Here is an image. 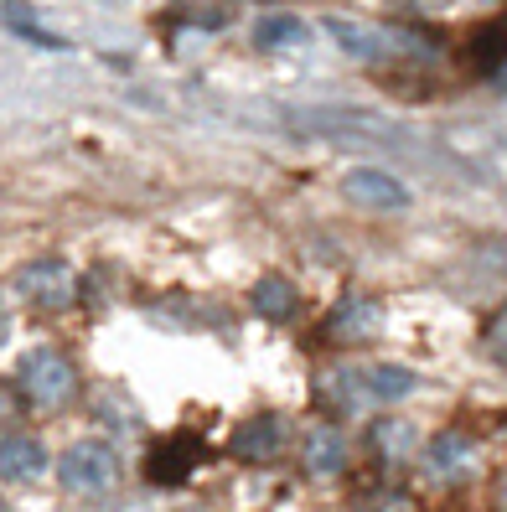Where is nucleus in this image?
<instances>
[{"label": "nucleus", "instance_id": "1", "mask_svg": "<svg viewBox=\"0 0 507 512\" xmlns=\"http://www.w3.org/2000/svg\"><path fill=\"white\" fill-rule=\"evenodd\" d=\"M16 383H21V394L32 399L37 409H57V404H68V394H73V363L57 347H32L16 363Z\"/></svg>", "mask_w": 507, "mask_h": 512}, {"label": "nucleus", "instance_id": "2", "mask_svg": "<svg viewBox=\"0 0 507 512\" xmlns=\"http://www.w3.org/2000/svg\"><path fill=\"white\" fill-rule=\"evenodd\" d=\"M57 476H63L68 492H109L114 476H119V461H114V445L109 440H78L63 450V461H57Z\"/></svg>", "mask_w": 507, "mask_h": 512}, {"label": "nucleus", "instance_id": "3", "mask_svg": "<svg viewBox=\"0 0 507 512\" xmlns=\"http://www.w3.org/2000/svg\"><path fill=\"white\" fill-rule=\"evenodd\" d=\"M11 285H16V295L26 300V306H37V311H68L73 295H78V275H73L63 259H32V264H21Z\"/></svg>", "mask_w": 507, "mask_h": 512}, {"label": "nucleus", "instance_id": "4", "mask_svg": "<svg viewBox=\"0 0 507 512\" xmlns=\"http://www.w3.org/2000/svg\"><path fill=\"white\" fill-rule=\"evenodd\" d=\"M207 461V445L187 430H176V435H161L151 445V456H145V476L156 481V487H182V481Z\"/></svg>", "mask_w": 507, "mask_h": 512}, {"label": "nucleus", "instance_id": "5", "mask_svg": "<svg viewBox=\"0 0 507 512\" xmlns=\"http://www.w3.org/2000/svg\"><path fill=\"white\" fill-rule=\"evenodd\" d=\"M321 32L332 37L347 57H357V63H383V57H394L399 42L394 32H383V26H368V21H352V16H326Z\"/></svg>", "mask_w": 507, "mask_h": 512}, {"label": "nucleus", "instance_id": "6", "mask_svg": "<svg viewBox=\"0 0 507 512\" xmlns=\"http://www.w3.org/2000/svg\"><path fill=\"white\" fill-rule=\"evenodd\" d=\"M342 197L357 202V207H368V213H399V207H409V187L399 182V176L373 171V166L352 171L342 182Z\"/></svg>", "mask_w": 507, "mask_h": 512}, {"label": "nucleus", "instance_id": "7", "mask_svg": "<svg viewBox=\"0 0 507 512\" xmlns=\"http://www.w3.org/2000/svg\"><path fill=\"white\" fill-rule=\"evenodd\" d=\"M290 440V425L280 414H254L233 430V456L238 461H275Z\"/></svg>", "mask_w": 507, "mask_h": 512}, {"label": "nucleus", "instance_id": "8", "mask_svg": "<svg viewBox=\"0 0 507 512\" xmlns=\"http://www.w3.org/2000/svg\"><path fill=\"white\" fill-rule=\"evenodd\" d=\"M47 471V445L37 435H0V481H37Z\"/></svg>", "mask_w": 507, "mask_h": 512}, {"label": "nucleus", "instance_id": "9", "mask_svg": "<svg viewBox=\"0 0 507 512\" xmlns=\"http://www.w3.org/2000/svg\"><path fill=\"white\" fill-rule=\"evenodd\" d=\"M378 326H383V306H378L373 295H342V306L326 316V331H332V337H342V342L373 337Z\"/></svg>", "mask_w": 507, "mask_h": 512}, {"label": "nucleus", "instance_id": "10", "mask_svg": "<svg viewBox=\"0 0 507 512\" xmlns=\"http://www.w3.org/2000/svg\"><path fill=\"white\" fill-rule=\"evenodd\" d=\"M311 37V26L301 16H290V11H264L254 21V47L259 52H285V47H301Z\"/></svg>", "mask_w": 507, "mask_h": 512}, {"label": "nucleus", "instance_id": "11", "mask_svg": "<svg viewBox=\"0 0 507 512\" xmlns=\"http://www.w3.org/2000/svg\"><path fill=\"white\" fill-rule=\"evenodd\" d=\"M471 461H476V445H471L466 435H435L430 450H425V466H430V476H440V481L466 476Z\"/></svg>", "mask_w": 507, "mask_h": 512}, {"label": "nucleus", "instance_id": "12", "mask_svg": "<svg viewBox=\"0 0 507 512\" xmlns=\"http://www.w3.org/2000/svg\"><path fill=\"white\" fill-rule=\"evenodd\" d=\"M368 445L378 450L383 461H404V456H414V445H420V430H414L409 419H399V414H383V419H373Z\"/></svg>", "mask_w": 507, "mask_h": 512}, {"label": "nucleus", "instance_id": "13", "mask_svg": "<svg viewBox=\"0 0 507 512\" xmlns=\"http://www.w3.org/2000/svg\"><path fill=\"white\" fill-rule=\"evenodd\" d=\"M249 300H254V311H259L264 321H290L295 311H301V290H295L285 275H264Z\"/></svg>", "mask_w": 507, "mask_h": 512}, {"label": "nucleus", "instance_id": "14", "mask_svg": "<svg viewBox=\"0 0 507 512\" xmlns=\"http://www.w3.org/2000/svg\"><path fill=\"white\" fill-rule=\"evenodd\" d=\"M347 466V440L332 430V425H321L306 435V471L311 476H337Z\"/></svg>", "mask_w": 507, "mask_h": 512}, {"label": "nucleus", "instance_id": "15", "mask_svg": "<svg viewBox=\"0 0 507 512\" xmlns=\"http://www.w3.org/2000/svg\"><path fill=\"white\" fill-rule=\"evenodd\" d=\"M6 26H11L16 37H26L32 47H47V52H63V47H68L57 32H47V26L37 21V11H32V6H21V0H6Z\"/></svg>", "mask_w": 507, "mask_h": 512}, {"label": "nucleus", "instance_id": "16", "mask_svg": "<svg viewBox=\"0 0 507 512\" xmlns=\"http://www.w3.org/2000/svg\"><path fill=\"white\" fill-rule=\"evenodd\" d=\"M471 57H476V63H502V57H507V16L487 21L482 32L471 37Z\"/></svg>", "mask_w": 507, "mask_h": 512}, {"label": "nucleus", "instance_id": "17", "mask_svg": "<svg viewBox=\"0 0 507 512\" xmlns=\"http://www.w3.org/2000/svg\"><path fill=\"white\" fill-rule=\"evenodd\" d=\"M482 342H487V357H492V363H497V368H507V311L487 321Z\"/></svg>", "mask_w": 507, "mask_h": 512}, {"label": "nucleus", "instance_id": "18", "mask_svg": "<svg viewBox=\"0 0 507 512\" xmlns=\"http://www.w3.org/2000/svg\"><path fill=\"white\" fill-rule=\"evenodd\" d=\"M6 331H11V311H6V295H0V342H6Z\"/></svg>", "mask_w": 507, "mask_h": 512}, {"label": "nucleus", "instance_id": "19", "mask_svg": "<svg viewBox=\"0 0 507 512\" xmlns=\"http://www.w3.org/2000/svg\"><path fill=\"white\" fill-rule=\"evenodd\" d=\"M389 6H425V0H389Z\"/></svg>", "mask_w": 507, "mask_h": 512}, {"label": "nucleus", "instance_id": "20", "mask_svg": "<svg viewBox=\"0 0 507 512\" xmlns=\"http://www.w3.org/2000/svg\"><path fill=\"white\" fill-rule=\"evenodd\" d=\"M0 512H16V507H6V502H0Z\"/></svg>", "mask_w": 507, "mask_h": 512}, {"label": "nucleus", "instance_id": "21", "mask_svg": "<svg viewBox=\"0 0 507 512\" xmlns=\"http://www.w3.org/2000/svg\"><path fill=\"white\" fill-rule=\"evenodd\" d=\"M0 414H6V399H0Z\"/></svg>", "mask_w": 507, "mask_h": 512}]
</instances>
